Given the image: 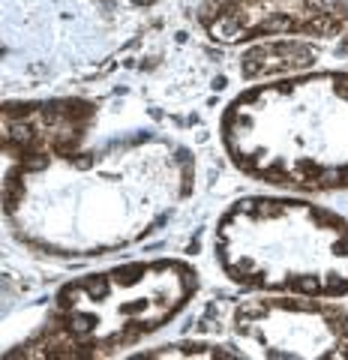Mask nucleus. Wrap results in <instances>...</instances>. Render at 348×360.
Listing matches in <instances>:
<instances>
[{
	"label": "nucleus",
	"instance_id": "f257e3e1",
	"mask_svg": "<svg viewBox=\"0 0 348 360\" xmlns=\"http://www.w3.org/2000/svg\"><path fill=\"white\" fill-rule=\"evenodd\" d=\"M105 279L117 300H111L103 279L72 285L63 297V328L72 336H94L103 342L129 340L132 333L153 330L186 295L177 267L120 270Z\"/></svg>",
	"mask_w": 348,
	"mask_h": 360
},
{
	"label": "nucleus",
	"instance_id": "f03ea898",
	"mask_svg": "<svg viewBox=\"0 0 348 360\" xmlns=\"http://www.w3.org/2000/svg\"><path fill=\"white\" fill-rule=\"evenodd\" d=\"M238 328L262 345L264 354H342L348 345V321L321 307L255 303L240 312Z\"/></svg>",
	"mask_w": 348,
	"mask_h": 360
}]
</instances>
